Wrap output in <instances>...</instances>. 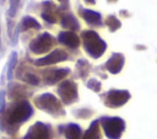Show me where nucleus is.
Listing matches in <instances>:
<instances>
[{
    "mask_svg": "<svg viewBox=\"0 0 157 139\" xmlns=\"http://www.w3.org/2000/svg\"><path fill=\"white\" fill-rule=\"evenodd\" d=\"M33 116V107L28 100L12 101L0 112V128L10 135L18 132L20 127Z\"/></svg>",
    "mask_w": 157,
    "mask_h": 139,
    "instance_id": "obj_1",
    "label": "nucleus"
},
{
    "mask_svg": "<svg viewBox=\"0 0 157 139\" xmlns=\"http://www.w3.org/2000/svg\"><path fill=\"white\" fill-rule=\"evenodd\" d=\"M81 44L85 52L93 59L101 58L107 50V43L94 30H83L81 32Z\"/></svg>",
    "mask_w": 157,
    "mask_h": 139,
    "instance_id": "obj_2",
    "label": "nucleus"
},
{
    "mask_svg": "<svg viewBox=\"0 0 157 139\" xmlns=\"http://www.w3.org/2000/svg\"><path fill=\"white\" fill-rule=\"evenodd\" d=\"M34 106L40 111L50 114L52 117L60 118L65 116L63 102L50 92H43L34 97Z\"/></svg>",
    "mask_w": 157,
    "mask_h": 139,
    "instance_id": "obj_3",
    "label": "nucleus"
},
{
    "mask_svg": "<svg viewBox=\"0 0 157 139\" xmlns=\"http://www.w3.org/2000/svg\"><path fill=\"white\" fill-rule=\"evenodd\" d=\"M101 128L108 139H120L125 130V121L118 116H102L99 119Z\"/></svg>",
    "mask_w": 157,
    "mask_h": 139,
    "instance_id": "obj_4",
    "label": "nucleus"
},
{
    "mask_svg": "<svg viewBox=\"0 0 157 139\" xmlns=\"http://www.w3.org/2000/svg\"><path fill=\"white\" fill-rule=\"evenodd\" d=\"M55 42L56 38H54L49 32H43L31 39V42L28 43V50L36 55L50 53V50L55 46Z\"/></svg>",
    "mask_w": 157,
    "mask_h": 139,
    "instance_id": "obj_5",
    "label": "nucleus"
},
{
    "mask_svg": "<svg viewBox=\"0 0 157 139\" xmlns=\"http://www.w3.org/2000/svg\"><path fill=\"white\" fill-rule=\"evenodd\" d=\"M59 100L63 102V105H72L78 101V89L77 84L74 80H63L56 89Z\"/></svg>",
    "mask_w": 157,
    "mask_h": 139,
    "instance_id": "obj_6",
    "label": "nucleus"
},
{
    "mask_svg": "<svg viewBox=\"0 0 157 139\" xmlns=\"http://www.w3.org/2000/svg\"><path fill=\"white\" fill-rule=\"evenodd\" d=\"M130 98L131 95L128 90H118V89H110L107 92H104L102 96L103 103L108 108H119L124 106Z\"/></svg>",
    "mask_w": 157,
    "mask_h": 139,
    "instance_id": "obj_7",
    "label": "nucleus"
},
{
    "mask_svg": "<svg viewBox=\"0 0 157 139\" xmlns=\"http://www.w3.org/2000/svg\"><path fill=\"white\" fill-rule=\"evenodd\" d=\"M67 59H69L67 52L64 50V49L56 48V49L52 50L50 53H48L47 55H44L42 58H38L36 60H32V63L36 66H49V65H54V64H58V63L67 60Z\"/></svg>",
    "mask_w": 157,
    "mask_h": 139,
    "instance_id": "obj_8",
    "label": "nucleus"
},
{
    "mask_svg": "<svg viewBox=\"0 0 157 139\" xmlns=\"http://www.w3.org/2000/svg\"><path fill=\"white\" fill-rule=\"evenodd\" d=\"M50 138H52L50 125L38 121V122H34L27 129L22 139H50Z\"/></svg>",
    "mask_w": 157,
    "mask_h": 139,
    "instance_id": "obj_9",
    "label": "nucleus"
},
{
    "mask_svg": "<svg viewBox=\"0 0 157 139\" xmlns=\"http://www.w3.org/2000/svg\"><path fill=\"white\" fill-rule=\"evenodd\" d=\"M71 73L70 68H50L45 69L42 74L43 82L45 85H54L65 80V77Z\"/></svg>",
    "mask_w": 157,
    "mask_h": 139,
    "instance_id": "obj_10",
    "label": "nucleus"
},
{
    "mask_svg": "<svg viewBox=\"0 0 157 139\" xmlns=\"http://www.w3.org/2000/svg\"><path fill=\"white\" fill-rule=\"evenodd\" d=\"M60 9L50 0H45L40 5V17L48 23H56Z\"/></svg>",
    "mask_w": 157,
    "mask_h": 139,
    "instance_id": "obj_11",
    "label": "nucleus"
},
{
    "mask_svg": "<svg viewBox=\"0 0 157 139\" xmlns=\"http://www.w3.org/2000/svg\"><path fill=\"white\" fill-rule=\"evenodd\" d=\"M124 63H125V57L124 54L121 53H118V52H114L112 53V55L109 57V59L104 63V65L102 68H104L107 71H109L110 74H119L124 66Z\"/></svg>",
    "mask_w": 157,
    "mask_h": 139,
    "instance_id": "obj_12",
    "label": "nucleus"
},
{
    "mask_svg": "<svg viewBox=\"0 0 157 139\" xmlns=\"http://www.w3.org/2000/svg\"><path fill=\"white\" fill-rule=\"evenodd\" d=\"M56 41L60 44H63V46H65L70 49H77L81 44V38L72 31H61V32H59V34L56 37Z\"/></svg>",
    "mask_w": 157,
    "mask_h": 139,
    "instance_id": "obj_13",
    "label": "nucleus"
},
{
    "mask_svg": "<svg viewBox=\"0 0 157 139\" xmlns=\"http://www.w3.org/2000/svg\"><path fill=\"white\" fill-rule=\"evenodd\" d=\"M7 96L12 101H20V100H27V97L31 95V92L27 90L25 85H21L18 82H10L7 86Z\"/></svg>",
    "mask_w": 157,
    "mask_h": 139,
    "instance_id": "obj_14",
    "label": "nucleus"
},
{
    "mask_svg": "<svg viewBox=\"0 0 157 139\" xmlns=\"http://www.w3.org/2000/svg\"><path fill=\"white\" fill-rule=\"evenodd\" d=\"M59 130L66 139H82V135H83L82 128L77 123L61 124L59 125Z\"/></svg>",
    "mask_w": 157,
    "mask_h": 139,
    "instance_id": "obj_15",
    "label": "nucleus"
},
{
    "mask_svg": "<svg viewBox=\"0 0 157 139\" xmlns=\"http://www.w3.org/2000/svg\"><path fill=\"white\" fill-rule=\"evenodd\" d=\"M78 15L91 26H101L102 25V16L98 11H93L91 9H86L78 6Z\"/></svg>",
    "mask_w": 157,
    "mask_h": 139,
    "instance_id": "obj_16",
    "label": "nucleus"
},
{
    "mask_svg": "<svg viewBox=\"0 0 157 139\" xmlns=\"http://www.w3.org/2000/svg\"><path fill=\"white\" fill-rule=\"evenodd\" d=\"M60 25L63 28L76 32L80 30V22L74 16V14L69 12V11H64L60 16Z\"/></svg>",
    "mask_w": 157,
    "mask_h": 139,
    "instance_id": "obj_17",
    "label": "nucleus"
},
{
    "mask_svg": "<svg viewBox=\"0 0 157 139\" xmlns=\"http://www.w3.org/2000/svg\"><path fill=\"white\" fill-rule=\"evenodd\" d=\"M101 124L98 119H94L91 122L90 127L83 132L82 139H102V133H101Z\"/></svg>",
    "mask_w": 157,
    "mask_h": 139,
    "instance_id": "obj_18",
    "label": "nucleus"
},
{
    "mask_svg": "<svg viewBox=\"0 0 157 139\" xmlns=\"http://www.w3.org/2000/svg\"><path fill=\"white\" fill-rule=\"evenodd\" d=\"M18 28H20V32H25V31H28V30H40L42 28V25L32 16H23L21 22L17 23Z\"/></svg>",
    "mask_w": 157,
    "mask_h": 139,
    "instance_id": "obj_19",
    "label": "nucleus"
},
{
    "mask_svg": "<svg viewBox=\"0 0 157 139\" xmlns=\"http://www.w3.org/2000/svg\"><path fill=\"white\" fill-rule=\"evenodd\" d=\"M90 71H91V64L87 59L81 58L76 62V73L80 79H86L88 76Z\"/></svg>",
    "mask_w": 157,
    "mask_h": 139,
    "instance_id": "obj_20",
    "label": "nucleus"
},
{
    "mask_svg": "<svg viewBox=\"0 0 157 139\" xmlns=\"http://www.w3.org/2000/svg\"><path fill=\"white\" fill-rule=\"evenodd\" d=\"M17 65V53L16 52H11L9 60H7V66H6V77L10 81L13 75H15V69Z\"/></svg>",
    "mask_w": 157,
    "mask_h": 139,
    "instance_id": "obj_21",
    "label": "nucleus"
},
{
    "mask_svg": "<svg viewBox=\"0 0 157 139\" xmlns=\"http://www.w3.org/2000/svg\"><path fill=\"white\" fill-rule=\"evenodd\" d=\"M104 25L108 27V30L110 32H115L121 27V22L115 15H108L104 18Z\"/></svg>",
    "mask_w": 157,
    "mask_h": 139,
    "instance_id": "obj_22",
    "label": "nucleus"
},
{
    "mask_svg": "<svg viewBox=\"0 0 157 139\" xmlns=\"http://www.w3.org/2000/svg\"><path fill=\"white\" fill-rule=\"evenodd\" d=\"M20 79H21L22 81H25L26 84H29V85H32V86H38L39 82H40L39 76H38L37 74L32 73V71H26L23 75L20 76Z\"/></svg>",
    "mask_w": 157,
    "mask_h": 139,
    "instance_id": "obj_23",
    "label": "nucleus"
},
{
    "mask_svg": "<svg viewBox=\"0 0 157 139\" xmlns=\"http://www.w3.org/2000/svg\"><path fill=\"white\" fill-rule=\"evenodd\" d=\"M21 0H9V9H7V17L13 18L17 15V11L20 9Z\"/></svg>",
    "mask_w": 157,
    "mask_h": 139,
    "instance_id": "obj_24",
    "label": "nucleus"
},
{
    "mask_svg": "<svg viewBox=\"0 0 157 139\" xmlns=\"http://www.w3.org/2000/svg\"><path fill=\"white\" fill-rule=\"evenodd\" d=\"M72 114L76 118H78V119H87V118H90L93 114V111L90 109V108H87V107H85V108H77V109L72 111Z\"/></svg>",
    "mask_w": 157,
    "mask_h": 139,
    "instance_id": "obj_25",
    "label": "nucleus"
},
{
    "mask_svg": "<svg viewBox=\"0 0 157 139\" xmlns=\"http://www.w3.org/2000/svg\"><path fill=\"white\" fill-rule=\"evenodd\" d=\"M86 86H87V89L92 90L93 92H99L101 89H102V82H101L99 80H97V79L93 77V79H90V80L87 81Z\"/></svg>",
    "mask_w": 157,
    "mask_h": 139,
    "instance_id": "obj_26",
    "label": "nucleus"
},
{
    "mask_svg": "<svg viewBox=\"0 0 157 139\" xmlns=\"http://www.w3.org/2000/svg\"><path fill=\"white\" fill-rule=\"evenodd\" d=\"M6 96L7 92L5 90H0V112L6 108Z\"/></svg>",
    "mask_w": 157,
    "mask_h": 139,
    "instance_id": "obj_27",
    "label": "nucleus"
},
{
    "mask_svg": "<svg viewBox=\"0 0 157 139\" xmlns=\"http://www.w3.org/2000/svg\"><path fill=\"white\" fill-rule=\"evenodd\" d=\"M59 2H60V10H67L69 9V6H70V0H58Z\"/></svg>",
    "mask_w": 157,
    "mask_h": 139,
    "instance_id": "obj_28",
    "label": "nucleus"
},
{
    "mask_svg": "<svg viewBox=\"0 0 157 139\" xmlns=\"http://www.w3.org/2000/svg\"><path fill=\"white\" fill-rule=\"evenodd\" d=\"M87 5H94L96 4V0H83Z\"/></svg>",
    "mask_w": 157,
    "mask_h": 139,
    "instance_id": "obj_29",
    "label": "nucleus"
},
{
    "mask_svg": "<svg viewBox=\"0 0 157 139\" xmlns=\"http://www.w3.org/2000/svg\"><path fill=\"white\" fill-rule=\"evenodd\" d=\"M118 0H107V2L108 4H114V2H117Z\"/></svg>",
    "mask_w": 157,
    "mask_h": 139,
    "instance_id": "obj_30",
    "label": "nucleus"
},
{
    "mask_svg": "<svg viewBox=\"0 0 157 139\" xmlns=\"http://www.w3.org/2000/svg\"><path fill=\"white\" fill-rule=\"evenodd\" d=\"M0 49H1V25H0Z\"/></svg>",
    "mask_w": 157,
    "mask_h": 139,
    "instance_id": "obj_31",
    "label": "nucleus"
},
{
    "mask_svg": "<svg viewBox=\"0 0 157 139\" xmlns=\"http://www.w3.org/2000/svg\"><path fill=\"white\" fill-rule=\"evenodd\" d=\"M5 1H6V0H0V4H1V5H4V4H5Z\"/></svg>",
    "mask_w": 157,
    "mask_h": 139,
    "instance_id": "obj_32",
    "label": "nucleus"
}]
</instances>
